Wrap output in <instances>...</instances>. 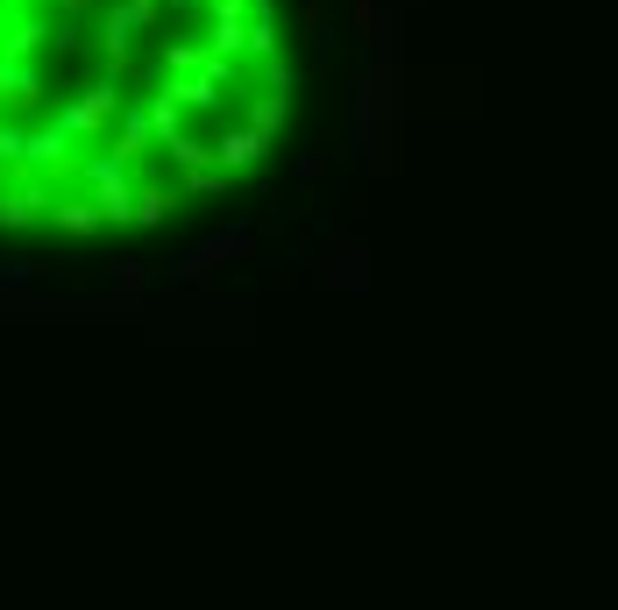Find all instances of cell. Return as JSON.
<instances>
[{
  "label": "cell",
  "instance_id": "52a82bcc",
  "mask_svg": "<svg viewBox=\"0 0 618 610\" xmlns=\"http://www.w3.org/2000/svg\"><path fill=\"white\" fill-rule=\"evenodd\" d=\"M50 221H58L64 235H92V227H100V207H92V199H64Z\"/></svg>",
  "mask_w": 618,
  "mask_h": 610
},
{
  "label": "cell",
  "instance_id": "6da1fadb",
  "mask_svg": "<svg viewBox=\"0 0 618 610\" xmlns=\"http://www.w3.org/2000/svg\"><path fill=\"white\" fill-rule=\"evenodd\" d=\"M392 100H398V72H392V50H378V64L362 78V100H356V135L370 164H384V149H392Z\"/></svg>",
  "mask_w": 618,
  "mask_h": 610
},
{
  "label": "cell",
  "instance_id": "8fae6325",
  "mask_svg": "<svg viewBox=\"0 0 618 610\" xmlns=\"http://www.w3.org/2000/svg\"><path fill=\"white\" fill-rule=\"evenodd\" d=\"M0 8H15V0H0Z\"/></svg>",
  "mask_w": 618,
  "mask_h": 610
},
{
  "label": "cell",
  "instance_id": "8992f818",
  "mask_svg": "<svg viewBox=\"0 0 618 610\" xmlns=\"http://www.w3.org/2000/svg\"><path fill=\"white\" fill-rule=\"evenodd\" d=\"M171 207H178V192H164V185H136V227H157Z\"/></svg>",
  "mask_w": 618,
  "mask_h": 610
},
{
  "label": "cell",
  "instance_id": "ba28073f",
  "mask_svg": "<svg viewBox=\"0 0 618 610\" xmlns=\"http://www.w3.org/2000/svg\"><path fill=\"white\" fill-rule=\"evenodd\" d=\"M143 284H150V270H143L136 256H121V263H114V291L121 298H143Z\"/></svg>",
  "mask_w": 618,
  "mask_h": 610
},
{
  "label": "cell",
  "instance_id": "277c9868",
  "mask_svg": "<svg viewBox=\"0 0 618 610\" xmlns=\"http://www.w3.org/2000/svg\"><path fill=\"white\" fill-rule=\"evenodd\" d=\"M107 157H114V164H128V171H143V157H150V114H121Z\"/></svg>",
  "mask_w": 618,
  "mask_h": 610
},
{
  "label": "cell",
  "instance_id": "3957f363",
  "mask_svg": "<svg viewBox=\"0 0 618 610\" xmlns=\"http://www.w3.org/2000/svg\"><path fill=\"white\" fill-rule=\"evenodd\" d=\"M249 249V227H221V235H207V241H193V249L171 263V277L178 284H193V277H207V270H221L227 256H242Z\"/></svg>",
  "mask_w": 618,
  "mask_h": 610
},
{
  "label": "cell",
  "instance_id": "9c48e42d",
  "mask_svg": "<svg viewBox=\"0 0 618 610\" xmlns=\"http://www.w3.org/2000/svg\"><path fill=\"white\" fill-rule=\"evenodd\" d=\"M185 192H227V171H221V164H199V171H185Z\"/></svg>",
  "mask_w": 618,
  "mask_h": 610
},
{
  "label": "cell",
  "instance_id": "7a4b0ae2",
  "mask_svg": "<svg viewBox=\"0 0 618 610\" xmlns=\"http://www.w3.org/2000/svg\"><path fill=\"white\" fill-rule=\"evenodd\" d=\"M114 114H121V92H114V78H100V86H86L72 107H64L58 135H64V142H86V135H100Z\"/></svg>",
  "mask_w": 618,
  "mask_h": 610
},
{
  "label": "cell",
  "instance_id": "5b68a950",
  "mask_svg": "<svg viewBox=\"0 0 618 610\" xmlns=\"http://www.w3.org/2000/svg\"><path fill=\"white\" fill-rule=\"evenodd\" d=\"M263 149H271V135H257L249 121H242V128H227L221 142H213V157H221V171H242V164H257Z\"/></svg>",
  "mask_w": 618,
  "mask_h": 610
},
{
  "label": "cell",
  "instance_id": "30bf717a",
  "mask_svg": "<svg viewBox=\"0 0 618 610\" xmlns=\"http://www.w3.org/2000/svg\"><path fill=\"white\" fill-rule=\"evenodd\" d=\"M0 36H8V8H0Z\"/></svg>",
  "mask_w": 618,
  "mask_h": 610
}]
</instances>
